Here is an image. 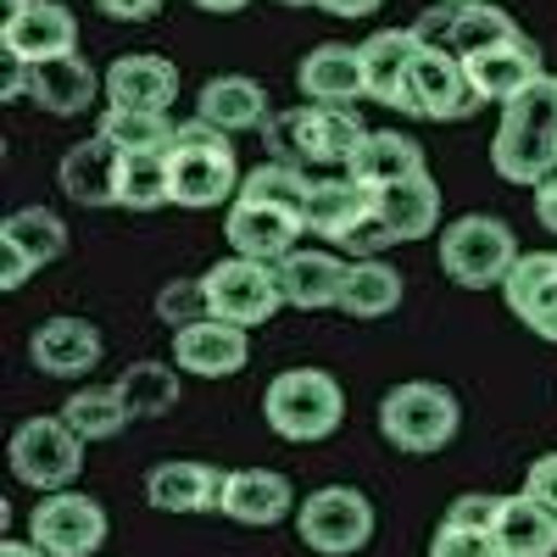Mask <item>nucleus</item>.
<instances>
[{
  "label": "nucleus",
  "instance_id": "c85d7f7f",
  "mask_svg": "<svg viewBox=\"0 0 557 557\" xmlns=\"http://www.w3.org/2000/svg\"><path fill=\"white\" fill-rule=\"evenodd\" d=\"M380 218L391 223V235L401 246L435 235V223H441V184L430 173H412V178L391 184V190H380Z\"/></svg>",
  "mask_w": 557,
  "mask_h": 557
},
{
  "label": "nucleus",
  "instance_id": "79ce46f5",
  "mask_svg": "<svg viewBox=\"0 0 557 557\" xmlns=\"http://www.w3.org/2000/svg\"><path fill=\"white\" fill-rule=\"evenodd\" d=\"M341 246H351V257H380V251H391V246H401L396 235H391V223L374 212V218H362L351 235L341 240Z\"/></svg>",
  "mask_w": 557,
  "mask_h": 557
},
{
  "label": "nucleus",
  "instance_id": "7ed1b4c3",
  "mask_svg": "<svg viewBox=\"0 0 557 557\" xmlns=\"http://www.w3.org/2000/svg\"><path fill=\"white\" fill-rule=\"evenodd\" d=\"M262 418L278 441H296V446L330 441L346 418V391H341L335 374H323V368H285V374L268 380Z\"/></svg>",
  "mask_w": 557,
  "mask_h": 557
},
{
  "label": "nucleus",
  "instance_id": "37998d69",
  "mask_svg": "<svg viewBox=\"0 0 557 557\" xmlns=\"http://www.w3.org/2000/svg\"><path fill=\"white\" fill-rule=\"evenodd\" d=\"M524 496H535L541 507H552V513H557V451L535 457L530 469H524Z\"/></svg>",
  "mask_w": 557,
  "mask_h": 557
},
{
  "label": "nucleus",
  "instance_id": "4c0bfd02",
  "mask_svg": "<svg viewBox=\"0 0 557 557\" xmlns=\"http://www.w3.org/2000/svg\"><path fill=\"white\" fill-rule=\"evenodd\" d=\"M157 318L168 323V330H184V323H196V318H212L201 278H168V285L157 290Z\"/></svg>",
  "mask_w": 557,
  "mask_h": 557
},
{
  "label": "nucleus",
  "instance_id": "bb28decb",
  "mask_svg": "<svg viewBox=\"0 0 557 557\" xmlns=\"http://www.w3.org/2000/svg\"><path fill=\"white\" fill-rule=\"evenodd\" d=\"M196 117L212 123L218 134H246V128H262L273 112H268V89L246 73H223L212 84H201V101H196Z\"/></svg>",
  "mask_w": 557,
  "mask_h": 557
},
{
  "label": "nucleus",
  "instance_id": "393cba45",
  "mask_svg": "<svg viewBox=\"0 0 557 557\" xmlns=\"http://www.w3.org/2000/svg\"><path fill=\"white\" fill-rule=\"evenodd\" d=\"M418 57V34L412 28H380L362 39V78H368V101L401 107L407 112V67Z\"/></svg>",
  "mask_w": 557,
  "mask_h": 557
},
{
  "label": "nucleus",
  "instance_id": "4468645a",
  "mask_svg": "<svg viewBox=\"0 0 557 557\" xmlns=\"http://www.w3.org/2000/svg\"><path fill=\"white\" fill-rule=\"evenodd\" d=\"M462 67H469L474 96H480V101H491V107H513V101L524 96V89H535V84L546 78L535 39H524V34H519V39H507V45H491V51L469 57Z\"/></svg>",
  "mask_w": 557,
  "mask_h": 557
},
{
  "label": "nucleus",
  "instance_id": "ea45409f",
  "mask_svg": "<svg viewBox=\"0 0 557 557\" xmlns=\"http://www.w3.org/2000/svg\"><path fill=\"white\" fill-rule=\"evenodd\" d=\"M496 519H502V496H485V491H469L446 507V524L457 530H480V535H496Z\"/></svg>",
  "mask_w": 557,
  "mask_h": 557
},
{
  "label": "nucleus",
  "instance_id": "9d476101",
  "mask_svg": "<svg viewBox=\"0 0 557 557\" xmlns=\"http://www.w3.org/2000/svg\"><path fill=\"white\" fill-rule=\"evenodd\" d=\"M474 84H469V67L462 57L441 51V45H418V57L407 67V112L412 117H435V123H451V117H469L474 107Z\"/></svg>",
  "mask_w": 557,
  "mask_h": 557
},
{
  "label": "nucleus",
  "instance_id": "f8f14e48",
  "mask_svg": "<svg viewBox=\"0 0 557 557\" xmlns=\"http://www.w3.org/2000/svg\"><path fill=\"white\" fill-rule=\"evenodd\" d=\"M173 362L196 380H228L251 362V341H246L240 323L196 318V323H184V330H173Z\"/></svg>",
  "mask_w": 557,
  "mask_h": 557
},
{
  "label": "nucleus",
  "instance_id": "f03ea898",
  "mask_svg": "<svg viewBox=\"0 0 557 557\" xmlns=\"http://www.w3.org/2000/svg\"><path fill=\"white\" fill-rule=\"evenodd\" d=\"M168 173H173V207H190V212L240 201V184H246V178H240V162H235V146H228V134H218V128L201 123V117L178 123L173 151H168Z\"/></svg>",
  "mask_w": 557,
  "mask_h": 557
},
{
  "label": "nucleus",
  "instance_id": "473e14b6",
  "mask_svg": "<svg viewBox=\"0 0 557 557\" xmlns=\"http://www.w3.org/2000/svg\"><path fill=\"white\" fill-rule=\"evenodd\" d=\"M0 246H12L34 268H45V262H57L67 251V223L51 207H17V212H7V223H0Z\"/></svg>",
  "mask_w": 557,
  "mask_h": 557
},
{
  "label": "nucleus",
  "instance_id": "ddd939ff",
  "mask_svg": "<svg viewBox=\"0 0 557 557\" xmlns=\"http://www.w3.org/2000/svg\"><path fill=\"white\" fill-rule=\"evenodd\" d=\"M223 485L228 474L196 457H168L146 474V502L157 513H223Z\"/></svg>",
  "mask_w": 557,
  "mask_h": 557
},
{
  "label": "nucleus",
  "instance_id": "09e8293b",
  "mask_svg": "<svg viewBox=\"0 0 557 557\" xmlns=\"http://www.w3.org/2000/svg\"><path fill=\"white\" fill-rule=\"evenodd\" d=\"M23 96H28V67H23V62H12L7 84H0V101H23Z\"/></svg>",
  "mask_w": 557,
  "mask_h": 557
},
{
  "label": "nucleus",
  "instance_id": "dca6fc26",
  "mask_svg": "<svg viewBox=\"0 0 557 557\" xmlns=\"http://www.w3.org/2000/svg\"><path fill=\"white\" fill-rule=\"evenodd\" d=\"M223 235H228V246H235V257H251V262L278 268V262L296 251V240L307 235V223L290 218V212H273V207L235 201V207H228V218H223Z\"/></svg>",
  "mask_w": 557,
  "mask_h": 557
},
{
  "label": "nucleus",
  "instance_id": "2f4dec72",
  "mask_svg": "<svg viewBox=\"0 0 557 557\" xmlns=\"http://www.w3.org/2000/svg\"><path fill=\"white\" fill-rule=\"evenodd\" d=\"M401 273L385 257H357L346 268V290H341V312L346 318H385L401 307Z\"/></svg>",
  "mask_w": 557,
  "mask_h": 557
},
{
  "label": "nucleus",
  "instance_id": "e433bc0d",
  "mask_svg": "<svg viewBox=\"0 0 557 557\" xmlns=\"http://www.w3.org/2000/svg\"><path fill=\"white\" fill-rule=\"evenodd\" d=\"M96 134H107L123 157H134V151H173V134L178 128L168 123V112H117L112 107Z\"/></svg>",
  "mask_w": 557,
  "mask_h": 557
},
{
  "label": "nucleus",
  "instance_id": "6e6552de",
  "mask_svg": "<svg viewBox=\"0 0 557 557\" xmlns=\"http://www.w3.org/2000/svg\"><path fill=\"white\" fill-rule=\"evenodd\" d=\"M201 290H207V312L223 323H268L278 307H285V290H278V268L251 262V257H223L201 273Z\"/></svg>",
  "mask_w": 557,
  "mask_h": 557
},
{
  "label": "nucleus",
  "instance_id": "72a5a7b5",
  "mask_svg": "<svg viewBox=\"0 0 557 557\" xmlns=\"http://www.w3.org/2000/svg\"><path fill=\"white\" fill-rule=\"evenodd\" d=\"M240 201L251 207H273V212H290L307 223V201H312V178L290 162H262L257 173H246L240 184Z\"/></svg>",
  "mask_w": 557,
  "mask_h": 557
},
{
  "label": "nucleus",
  "instance_id": "a18cd8bd",
  "mask_svg": "<svg viewBox=\"0 0 557 557\" xmlns=\"http://www.w3.org/2000/svg\"><path fill=\"white\" fill-rule=\"evenodd\" d=\"M101 12H112V17H123V23H139V17H151L162 0H96Z\"/></svg>",
  "mask_w": 557,
  "mask_h": 557
},
{
  "label": "nucleus",
  "instance_id": "1a4fd4ad",
  "mask_svg": "<svg viewBox=\"0 0 557 557\" xmlns=\"http://www.w3.org/2000/svg\"><path fill=\"white\" fill-rule=\"evenodd\" d=\"M28 541L45 557H96L107 541V507L84 491H51L28 513Z\"/></svg>",
  "mask_w": 557,
  "mask_h": 557
},
{
  "label": "nucleus",
  "instance_id": "c756f323",
  "mask_svg": "<svg viewBox=\"0 0 557 557\" xmlns=\"http://www.w3.org/2000/svg\"><path fill=\"white\" fill-rule=\"evenodd\" d=\"M368 139L362 117L346 107H307V146H301V168H351L357 146Z\"/></svg>",
  "mask_w": 557,
  "mask_h": 557
},
{
  "label": "nucleus",
  "instance_id": "3c124183",
  "mask_svg": "<svg viewBox=\"0 0 557 557\" xmlns=\"http://www.w3.org/2000/svg\"><path fill=\"white\" fill-rule=\"evenodd\" d=\"M196 7H201V12H218V17H223V12H246L251 0H196Z\"/></svg>",
  "mask_w": 557,
  "mask_h": 557
},
{
  "label": "nucleus",
  "instance_id": "20e7f679",
  "mask_svg": "<svg viewBox=\"0 0 557 557\" xmlns=\"http://www.w3.org/2000/svg\"><path fill=\"white\" fill-rule=\"evenodd\" d=\"M457 424H462V407L446 385L435 380H407V385H391L385 401H380V435L396 446V451H412V457H430L441 446L457 441Z\"/></svg>",
  "mask_w": 557,
  "mask_h": 557
},
{
  "label": "nucleus",
  "instance_id": "aec40b11",
  "mask_svg": "<svg viewBox=\"0 0 557 557\" xmlns=\"http://www.w3.org/2000/svg\"><path fill=\"white\" fill-rule=\"evenodd\" d=\"M502 296H507V307L519 312V323H530L541 341L557 346V251L519 257V268L507 273Z\"/></svg>",
  "mask_w": 557,
  "mask_h": 557
},
{
  "label": "nucleus",
  "instance_id": "f3484780",
  "mask_svg": "<svg viewBox=\"0 0 557 557\" xmlns=\"http://www.w3.org/2000/svg\"><path fill=\"white\" fill-rule=\"evenodd\" d=\"M296 491L285 474H273V469H235L223 485V519H235L246 530H273V524H285L296 519Z\"/></svg>",
  "mask_w": 557,
  "mask_h": 557
},
{
  "label": "nucleus",
  "instance_id": "f257e3e1",
  "mask_svg": "<svg viewBox=\"0 0 557 557\" xmlns=\"http://www.w3.org/2000/svg\"><path fill=\"white\" fill-rule=\"evenodd\" d=\"M491 168L507 178V184H541L557 173V78L546 73L535 89L513 107H502V123H496V139H491Z\"/></svg>",
  "mask_w": 557,
  "mask_h": 557
},
{
  "label": "nucleus",
  "instance_id": "39448f33",
  "mask_svg": "<svg viewBox=\"0 0 557 557\" xmlns=\"http://www.w3.org/2000/svg\"><path fill=\"white\" fill-rule=\"evenodd\" d=\"M435 251H441V273L457 278V285H469V290L507 285V273H513L519 257H524L513 228H507L502 218H485V212H469V218L446 223Z\"/></svg>",
  "mask_w": 557,
  "mask_h": 557
},
{
  "label": "nucleus",
  "instance_id": "4be33fe9",
  "mask_svg": "<svg viewBox=\"0 0 557 557\" xmlns=\"http://www.w3.org/2000/svg\"><path fill=\"white\" fill-rule=\"evenodd\" d=\"M117 178H123V151L107 134H89L62 157V190L78 207H117Z\"/></svg>",
  "mask_w": 557,
  "mask_h": 557
},
{
  "label": "nucleus",
  "instance_id": "58836bf2",
  "mask_svg": "<svg viewBox=\"0 0 557 557\" xmlns=\"http://www.w3.org/2000/svg\"><path fill=\"white\" fill-rule=\"evenodd\" d=\"M262 146H268V157H273V162L301 168V146H307V107H296V112H273V117L262 123Z\"/></svg>",
  "mask_w": 557,
  "mask_h": 557
},
{
  "label": "nucleus",
  "instance_id": "c9c22d12",
  "mask_svg": "<svg viewBox=\"0 0 557 557\" xmlns=\"http://www.w3.org/2000/svg\"><path fill=\"white\" fill-rule=\"evenodd\" d=\"M62 418H67V424H73L84 441H112V435H123V424H134L128 407H123V396H117V385L73 391L67 407H62Z\"/></svg>",
  "mask_w": 557,
  "mask_h": 557
},
{
  "label": "nucleus",
  "instance_id": "2eb2a0df",
  "mask_svg": "<svg viewBox=\"0 0 557 557\" xmlns=\"http://www.w3.org/2000/svg\"><path fill=\"white\" fill-rule=\"evenodd\" d=\"M101 330L89 318H45L39 330L28 335V357H34V368L39 374H51V380H78V374H89V368L101 362Z\"/></svg>",
  "mask_w": 557,
  "mask_h": 557
},
{
  "label": "nucleus",
  "instance_id": "a878e982",
  "mask_svg": "<svg viewBox=\"0 0 557 557\" xmlns=\"http://www.w3.org/2000/svg\"><path fill=\"white\" fill-rule=\"evenodd\" d=\"M346 173L357 184H368V190H391V184H401L412 173H430V168H424V146H418L412 134H401V128H368V139L357 146Z\"/></svg>",
  "mask_w": 557,
  "mask_h": 557
},
{
  "label": "nucleus",
  "instance_id": "9b49d317",
  "mask_svg": "<svg viewBox=\"0 0 557 557\" xmlns=\"http://www.w3.org/2000/svg\"><path fill=\"white\" fill-rule=\"evenodd\" d=\"M0 45H7L12 62L39 67V62H57V57L78 51V23H73L67 7H57V0H28L23 12L0 17Z\"/></svg>",
  "mask_w": 557,
  "mask_h": 557
},
{
  "label": "nucleus",
  "instance_id": "b1692460",
  "mask_svg": "<svg viewBox=\"0 0 557 557\" xmlns=\"http://www.w3.org/2000/svg\"><path fill=\"white\" fill-rule=\"evenodd\" d=\"M380 212V190L357 184L351 173L346 178H312V201H307V235H323V240H346L362 218Z\"/></svg>",
  "mask_w": 557,
  "mask_h": 557
},
{
  "label": "nucleus",
  "instance_id": "7c9ffc66",
  "mask_svg": "<svg viewBox=\"0 0 557 557\" xmlns=\"http://www.w3.org/2000/svg\"><path fill=\"white\" fill-rule=\"evenodd\" d=\"M178 374H184L178 362H157V357L128 362L123 374H117V396H123L128 418H168L178 407V396H184Z\"/></svg>",
  "mask_w": 557,
  "mask_h": 557
},
{
  "label": "nucleus",
  "instance_id": "de8ad7c7",
  "mask_svg": "<svg viewBox=\"0 0 557 557\" xmlns=\"http://www.w3.org/2000/svg\"><path fill=\"white\" fill-rule=\"evenodd\" d=\"M385 7V0H323V12H335V17H374Z\"/></svg>",
  "mask_w": 557,
  "mask_h": 557
},
{
  "label": "nucleus",
  "instance_id": "a211bd4d",
  "mask_svg": "<svg viewBox=\"0 0 557 557\" xmlns=\"http://www.w3.org/2000/svg\"><path fill=\"white\" fill-rule=\"evenodd\" d=\"M178 96V67L157 51H134L107 67V101L117 112H168Z\"/></svg>",
  "mask_w": 557,
  "mask_h": 557
},
{
  "label": "nucleus",
  "instance_id": "c03bdc74",
  "mask_svg": "<svg viewBox=\"0 0 557 557\" xmlns=\"http://www.w3.org/2000/svg\"><path fill=\"white\" fill-rule=\"evenodd\" d=\"M28 273H34V262H28L23 251L0 246V290H23V285H28Z\"/></svg>",
  "mask_w": 557,
  "mask_h": 557
},
{
  "label": "nucleus",
  "instance_id": "8fccbe9b",
  "mask_svg": "<svg viewBox=\"0 0 557 557\" xmlns=\"http://www.w3.org/2000/svg\"><path fill=\"white\" fill-rule=\"evenodd\" d=\"M0 557H45L34 541H0Z\"/></svg>",
  "mask_w": 557,
  "mask_h": 557
},
{
  "label": "nucleus",
  "instance_id": "423d86ee",
  "mask_svg": "<svg viewBox=\"0 0 557 557\" xmlns=\"http://www.w3.org/2000/svg\"><path fill=\"white\" fill-rule=\"evenodd\" d=\"M84 435L67 424V418L57 412H39V418H23L17 435H12V474L39 491V496H51V491H67L84 469Z\"/></svg>",
  "mask_w": 557,
  "mask_h": 557
},
{
  "label": "nucleus",
  "instance_id": "412c9836",
  "mask_svg": "<svg viewBox=\"0 0 557 557\" xmlns=\"http://www.w3.org/2000/svg\"><path fill=\"white\" fill-rule=\"evenodd\" d=\"M346 268L335 251H312V246H296L285 262H278V290H285V307H301V312H323V307H341V290H346Z\"/></svg>",
  "mask_w": 557,
  "mask_h": 557
},
{
  "label": "nucleus",
  "instance_id": "cd10ccee",
  "mask_svg": "<svg viewBox=\"0 0 557 557\" xmlns=\"http://www.w3.org/2000/svg\"><path fill=\"white\" fill-rule=\"evenodd\" d=\"M496 546H502V557H557V513L524 491L502 496Z\"/></svg>",
  "mask_w": 557,
  "mask_h": 557
},
{
  "label": "nucleus",
  "instance_id": "49530a36",
  "mask_svg": "<svg viewBox=\"0 0 557 557\" xmlns=\"http://www.w3.org/2000/svg\"><path fill=\"white\" fill-rule=\"evenodd\" d=\"M535 218L552 228V235H557V173L541 184V190H535Z\"/></svg>",
  "mask_w": 557,
  "mask_h": 557
},
{
  "label": "nucleus",
  "instance_id": "603ef678",
  "mask_svg": "<svg viewBox=\"0 0 557 557\" xmlns=\"http://www.w3.org/2000/svg\"><path fill=\"white\" fill-rule=\"evenodd\" d=\"M285 7H323V0H285Z\"/></svg>",
  "mask_w": 557,
  "mask_h": 557
},
{
  "label": "nucleus",
  "instance_id": "f704fd0d",
  "mask_svg": "<svg viewBox=\"0 0 557 557\" xmlns=\"http://www.w3.org/2000/svg\"><path fill=\"white\" fill-rule=\"evenodd\" d=\"M173 201V173H168V151H134L123 157V178H117V207L128 212H157Z\"/></svg>",
  "mask_w": 557,
  "mask_h": 557
},
{
  "label": "nucleus",
  "instance_id": "0eeeda50",
  "mask_svg": "<svg viewBox=\"0 0 557 557\" xmlns=\"http://www.w3.org/2000/svg\"><path fill=\"white\" fill-rule=\"evenodd\" d=\"M296 535L318 557H351L374 541V502L351 485H323L296 507Z\"/></svg>",
  "mask_w": 557,
  "mask_h": 557
},
{
  "label": "nucleus",
  "instance_id": "6ab92c4d",
  "mask_svg": "<svg viewBox=\"0 0 557 557\" xmlns=\"http://www.w3.org/2000/svg\"><path fill=\"white\" fill-rule=\"evenodd\" d=\"M296 84L312 107H351L368 96L362 78V45H312L296 67Z\"/></svg>",
  "mask_w": 557,
  "mask_h": 557
},
{
  "label": "nucleus",
  "instance_id": "a19ab883",
  "mask_svg": "<svg viewBox=\"0 0 557 557\" xmlns=\"http://www.w3.org/2000/svg\"><path fill=\"white\" fill-rule=\"evenodd\" d=\"M430 557H502V546H496V535L441 524V530H435V541H430Z\"/></svg>",
  "mask_w": 557,
  "mask_h": 557
},
{
  "label": "nucleus",
  "instance_id": "864d4df0",
  "mask_svg": "<svg viewBox=\"0 0 557 557\" xmlns=\"http://www.w3.org/2000/svg\"><path fill=\"white\" fill-rule=\"evenodd\" d=\"M446 7H474V0H446Z\"/></svg>",
  "mask_w": 557,
  "mask_h": 557
},
{
  "label": "nucleus",
  "instance_id": "5701e85b",
  "mask_svg": "<svg viewBox=\"0 0 557 557\" xmlns=\"http://www.w3.org/2000/svg\"><path fill=\"white\" fill-rule=\"evenodd\" d=\"M101 89H107V78H96V67H89L78 51L28 67V96H34L39 112H51V117H78V112H89V101H96Z\"/></svg>",
  "mask_w": 557,
  "mask_h": 557
}]
</instances>
